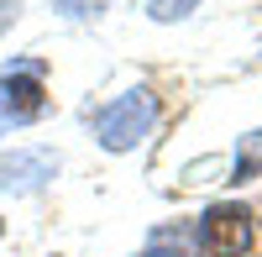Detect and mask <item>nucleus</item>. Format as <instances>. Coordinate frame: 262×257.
<instances>
[{"instance_id":"7","label":"nucleus","mask_w":262,"mask_h":257,"mask_svg":"<svg viewBox=\"0 0 262 257\" xmlns=\"http://www.w3.org/2000/svg\"><path fill=\"white\" fill-rule=\"evenodd\" d=\"M137 257H179V247H163V242H152L147 252H137Z\"/></svg>"},{"instance_id":"3","label":"nucleus","mask_w":262,"mask_h":257,"mask_svg":"<svg viewBox=\"0 0 262 257\" xmlns=\"http://www.w3.org/2000/svg\"><path fill=\"white\" fill-rule=\"evenodd\" d=\"M42 84H37V74L27 69V74H6L0 79V132L6 126H27V121H37L42 116Z\"/></svg>"},{"instance_id":"2","label":"nucleus","mask_w":262,"mask_h":257,"mask_svg":"<svg viewBox=\"0 0 262 257\" xmlns=\"http://www.w3.org/2000/svg\"><path fill=\"white\" fill-rule=\"evenodd\" d=\"M200 237L215 257H247L257 242V221L247 205H210L205 221H200Z\"/></svg>"},{"instance_id":"4","label":"nucleus","mask_w":262,"mask_h":257,"mask_svg":"<svg viewBox=\"0 0 262 257\" xmlns=\"http://www.w3.org/2000/svg\"><path fill=\"white\" fill-rule=\"evenodd\" d=\"M53 168H58V158H48V153H16V158H0V184H16V189H32V179L27 174H37V184L42 179H53Z\"/></svg>"},{"instance_id":"6","label":"nucleus","mask_w":262,"mask_h":257,"mask_svg":"<svg viewBox=\"0 0 262 257\" xmlns=\"http://www.w3.org/2000/svg\"><path fill=\"white\" fill-rule=\"evenodd\" d=\"M53 6H58L63 16H100L111 0H53Z\"/></svg>"},{"instance_id":"1","label":"nucleus","mask_w":262,"mask_h":257,"mask_svg":"<svg viewBox=\"0 0 262 257\" xmlns=\"http://www.w3.org/2000/svg\"><path fill=\"white\" fill-rule=\"evenodd\" d=\"M152 121H158V100H152V90H126L121 100H111L95 116V137H100L105 153H131V147L152 132Z\"/></svg>"},{"instance_id":"5","label":"nucleus","mask_w":262,"mask_h":257,"mask_svg":"<svg viewBox=\"0 0 262 257\" xmlns=\"http://www.w3.org/2000/svg\"><path fill=\"white\" fill-rule=\"evenodd\" d=\"M194 6L200 0H147L152 21H184V16H194Z\"/></svg>"}]
</instances>
